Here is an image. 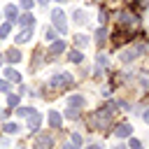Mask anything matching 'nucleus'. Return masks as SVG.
Here are the masks:
<instances>
[{
    "label": "nucleus",
    "mask_w": 149,
    "mask_h": 149,
    "mask_svg": "<svg viewBox=\"0 0 149 149\" xmlns=\"http://www.w3.org/2000/svg\"><path fill=\"white\" fill-rule=\"evenodd\" d=\"M70 84H72V74H68V72H58V74L51 77V86H56V88L70 86Z\"/></svg>",
    "instance_id": "f257e3e1"
},
{
    "label": "nucleus",
    "mask_w": 149,
    "mask_h": 149,
    "mask_svg": "<svg viewBox=\"0 0 149 149\" xmlns=\"http://www.w3.org/2000/svg\"><path fill=\"white\" fill-rule=\"evenodd\" d=\"M51 19H54L56 30H58V33H65V16H63V12H61V9H54V12H51Z\"/></svg>",
    "instance_id": "f03ea898"
},
{
    "label": "nucleus",
    "mask_w": 149,
    "mask_h": 149,
    "mask_svg": "<svg viewBox=\"0 0 149 149\" xmlns=\"http://www.w3.org/2000/svg\"><path fill=\"white\" fill-rule=\"evenodd\" d=\"M40 123H42V114L40 112H30L28 114V128H30V133H37Z\"/></svg>",
    "instance_id": "7ed1b4c3"
},
{
    "label": "nucleus",
    "mask_w": 149,
    "mask_h": 149,
    "mask_svg": "<svg viewBox=\"0 0 149 149\" xmlns=\"http://www.w3.org/2000/svg\"><path fill=\"white\" fill-rule=\"evenodd\" d=\"M33 147L35 149H49L51 147V135H37V140H35Z\"/></svg>",
    "instance_id": "20e7f679"
},
{
    "label": "nucleus",
    "mask_w": 149,
    "mask_h": 149,
    "mask_svg": "<svg viewBox=\"0 0 149 149\" xmlns=\"http://www.w3.org/2000/svg\"><path fill=\"white\" fill-rule=\"evenodd\" d=\"M130 133H133L130 123H119V126L114 128V135H116V137H128Z\"/></svg>",
    "instance_id": "39448f33"
},
{
    "label": "nucleus",
    "mask_w": 149,
    "mask_h": 149,
    "mask_svg": "<svg viewBox=\"0 0 149 149\" xmlns=\"http://www.w3.org/2000/svg\"><path fill=\"white\" fill-rule=\"evenodd\" d=\"M16 21H19V26H26V28H33V23H35L33 14H21V16H16Z\"/></svg>",
    "instance_id": "423d86ee"
},
{
    "label": "nucleus",
    "mask_w": 149,
    "mask_h": 149,
    "mask_svg": "<svg viewBox=\"0 0 149 149\" xmlns=\"http://www.w3.org/2000/svg\"><path fill=\"white\" fill-rule=\"evenodd\" d=\"M30 35H33V28H23L14 40H16V44H23V42H28V40H30Z\"/></svg>",
    "instance_id": "0eeeda50"
},
{
    "label": "nucleus",
    "mask_w": 149,
    "mask_h": 149,
    "mask_svg": "<svg viewBox=\"0 0 149 149\" xmlns=\"http://www.w3.org/2000/svg\"><path fill=\"white\" fill-rule=\"evenodd\" d=\"M135 58H137V54H135V49H133V47H130V49H126V51L121 54V61H123V63H130V61H135Z\"/></svg>",
    "instance_id": "6e6552de"
},
{
    "label": "nucleus",
    "mask_w": 149,
    "mask_h": 149,
    "mask_svg": "<svg viewBox=\"0 0 149 149\" xmlns=\"http://www.w3.org/2000/svg\"><path fill=\"white\" fill-rule=\"evenodd\" d=\"M5 56H7V61H9V63H16V61H21V51H19V49H9Z\"/></svg>",
    "instance_id": "1a4fd4ad"
},
{
    "label": "nucleus",
    "mask_w": 149,
    "mask_h": 149,
    "mask_svg": "<svg viewBox=\"0 0 149 149\" xmlns=\"http://www.w3.org/2000/svg\"><path fill=\"white\" fill-rule=\"evenodd\" d=\"M63 51H65V44L58 40V42H54V44H51V51H49V54H51V56H56V54H63Z\"/></svg>",
    "instance_id": "9d476101"
},
{
    "label": "nucleus",
    "mask_w": 149,
    "mask_h": 149,
    "mask_svg": "<svg viewBox=\"0 0 149 149\" xmlns=\"http://www.w3.org/2000/svg\"><path fill=\"white\" fill-rule=\"evenodd\" d=\"M84 102H86V100H84L81 95H70V107L77 109V107H84Z\"/></svg>",
    "instance_id": "9b49d317"
},
{
    "label": "nucleus",
    "mask_w": 149,
    "mask_h": 149,
    "mask_svg": "<svg viewBox=\"0 0 149 149\" xmlns=\"http://www.w3.org/2000/svg\"><path fill=\"white\" fill-rule=\"evenodd\" d=\"M5 14H7L12 21H16V16H19V9H16L14 5H7V7H5Z\"/></svg>",
    "instance_id": "f8f14e48"
},
{
    "label": "nucleus",
    "mask_w": 149,
    "mask_h": 149,
    "mask_svg": "<svg viewBox=\"0 0 149 149\" xmlns=\"http://www.w3.org/2000/svg\"><path fill=\"white\" fill-rule=\"evenodd\" d=\"M49 123H51V128H58L61 126V114L58 112H51L49 114Z\"/></svg>",
    "instance_id": "ddd939ff"
},
{
    "label": "nucleus",
    "mask_w": 149,
    "mask_h": 149,
    "mask_svg": "<svg viewBox=\"0 0 149 149\" xmlns=\"http://www.w3.org/2000/svg\"><path fill=\"white\" fill-rule=\"evenodd\" d=\"M68 61H70V63H81L84 58H81V54H79V51H74V49H72V51L68 54Z\"/></svg>",
    "instance_id": "4468645a"
},
{
    "label": "nucleus",
    "mask_w": 149,
    "mask_h": 149,
    "mask_svg": "<svg viewBox=\"0 0 149 149\" xmlns=\"http://www.w3.org/2000/svg\"><path fill=\"white\" fill-rule=\"evenodd\" d=\"M5 74H7V79H12V81H21V74H19L16 70H12V68H7Z\"/></svg>",
    "instance_id": "2eb2a0df"
},
{
    "label": "nucleus",
    "mask_w": 149,
    "mask_h": 149,
    "mask_svg": "<svg viewBox=\"0 0 149 149\" xmlns=\"http://www.w3.org/2000/svg\"><path fill=\"white\" fill-rule=\"evenodd\" d=\"M2 130H5V133H7V135H14V133H19V130H21V128H19V126H16V123H5V126H2Z\"/></svg>",
    "instance_id": "dca6fc26"
},
{
    "label": "nucleus",
    "mask_w": 149,
    "mask_h": 149,
    "mask_svg": "<svg viewBox=\"0 0 149 149\" xmlns=\"http://www.w3.org/2000/svg\"><path fill=\"white\" fill-rule=\"evenodd\" d=\"M74 42H77V47H86V35H74Z\"/></svg>",
    "instance_id": "f3484780"
},
{
    "label": "nucleus",
    "mask_w": 149,
    "mask_h": 149,
    "mask_svg": "<svg viewBox=\"0 0 149 149\" xmlns=\"http://www.w3.org/2000/svg\"><path fill=\"white\" fill-rule=\"evenodd\" d=\"M30 112H35V109H30V107H19V109H16V116H28Z\"/></svg>",
    "instance_id": "a211bd4d"
},
{
    "label": "nucleus",
    "mask_w": 149,
    "mask_h": 149,
    "mask_svg": "<svg viewBox=\"0 0 149 149\" xmlns=\"http://www.w3.org/2000/svg\"><path fill=\"white\" fill-rule=\"evenodd\" d=\"M65 116H68V119H79V112H77L74 107H70V109H65Z\"/></svg>",
    "instance_id": "6ab92c4d"
},
{
    "label": "nucleus",
    "mask_w": 149,
    "mask_h": 149,
    "mask_svg": "<svg viewBox=\"0 0 149 149\" xmlns=\"http://www.w3.org/2000/svg\"><path fill=\"white\" fill-rule=\"evenodd\" d=\"M74 21L77 23H86V14L84 12H74Z\"/></svg>",
    "instance_id": "aec40b11"
},
{
    "label": "nucleus",
    "mask_w": 149,
    "mask_h": 149,
    "mask_svg": "<svg viewBox=\"0 0 149 149\" xmlns=\"http://www.w3.org/2000/svg\"><path fill=\"white\" fill-rule=\"evenodd\" d=\"M105 35H107V33H105V28H98V33H95V40L102 44V42H105Z\"/></svg>",
    "instance_id": "412c9836"
},
{
    "label": "nucleus",
    "mask_w": 149,
    "mask_h": 149,
    "mask_svg": "<svg viewBox=\"0 0 149 149\" xmlns=\"http://www.w3.org/2000/svg\"><path fill=\"white\" fill-rule=\"evenodd\" d=\"M7 102H9L12 107H14V105H19V95H16V93H9V95H7Z\"/></svg>",
    "instance_id": "4be33fe9"
},
{
    "label": "nucleus",
    "mask_w": 149,
    "mask_h": 149,
    "mask_svg": "<svg viewBox=\"0 0 149 149\" xmlns=\"http://www.w3.org/2000/svg\"><path fill=\"white\" fill-rule=\"evenodd\" d=\"M70 140H72V144H74V147H79V144H81V135H79V133H72V135H70Z\"/></svg>",
    "instance_id": "5701e85b"
},
{
    "label": "nucleus",
    "mask_w": 149,
    "mask_h": 149,
    "mask_svg": "<svg viewBox=\"0 0 149 149\" xmlns=\"http://www.w3.org/2000/svg\"><path fill=\"white\" fill-rule=\"evenodd\" d=\"M0 35H2V37L9 35V23H2V26H0ZM2 37H0V40H2Z\"/></svg>",
    "instance_id": "b1692460"
},
{
    "label": "nucleus",
    "mask_w": 149,
    "mask_h": 149,
    "mask_svg": "<svg viewBox=\"0 0 149 149\" xmlns=\"http://www.w3.org/2000/svg\"><path fill=\"white\" fill-rule=\"evenodd\" d=\"M130 149H142V142L133 137V140H130Z\"/></svg>",
    "instance_id": "393cba45"
},
{
    "label": "nucleus",
    "mask_w": 149,
    "mask_h": 149,
    "mask_svg": "<svg viewBox=\"0 0 149 149\" xmlns=\"http://www.w3.org/2000/svg\"><path fill=\"white\" fill-rule=\"evenodd\" d=\"M21 7H23V9H30V7H33V0H21Z\"/></svg>",
    "instance_id": "a878e982"
},
{
    "label": "nucleus",
    "mask_w": 149,
    "mask_h": 149,
    "mask_svg": "<svg viewBox=\"0 0 149 149\" xmlns=\"http://www.w3.org/2000/svg\"><path fill=\"white\" fill-rule=\"evenodd\" d=\"M47 40H51V42H54V40H56V33H54V30H51V28H49V30H47Z\"/></svg>",
    "instance_id": "bb28decb"
},
{
    "label": "nucleus",
    "mask_w": 149,
    "mask_h": 149,
    "mask_svg": "<svg viewBox=\"0 0 149 149\" xmlns=\"http://www.w3.org/2000/svg\"><path fill=\"white\" fill-rule=\"evenodd\" d=\"M0 91H9V84L5 79H0Z\"/></svg>",
    "instance_id": "cd10ccee"
},
{
    "label": "nucleus",
    "mask_w": 149,
    "mask_h": 149,
    "mask_svg": "<svg viewBox=\"0 0 149 149\" xmlns=\"http://www.w3.org/2000/svg\"><path fill=\"white\" fill-rule=\"evenodd\" d=\"M9 116V109H0V121H5Z\"/></svg>",
    "instance_id": "c85d7f7f"
},
{
    "label": "nucleus",
    "mask_w": 149,
    "mask_h": 149,
    "mask_svg": "<svg viewBox=\"0 0 149 149\" xmlns=\"http://www.w3.org/2000/svg\"><path fill=\"white\" fill-rule=\"evenodd\" d=\"M86 149H102V147H100V144H88Z\"/></svg>",
    "instance_id": "c756f323"
},
{
    "label": "nucleus",
    "mask_w": 149,
    "mask_h": 149,
    "mask_svg": "<svg viewBox=\"0 0 149 149\" xmlns=\"http://www.w3.org/2000/svg\"><path fill=\"white\" fill-rule=\"evenodd\" d=\"M63 149H77V147H74V144H65Z\"/></svg>",
    "instance_id": "7c9ffc66"
},
{
    "label": "nucleus",
    "mask_w": 149,
    "mask_h": 149,
    "mask_svg": "<svg viewBox=\"0 0 149 149\" xmlns=\"http://www.w3.org/2000/svg\"><path fill=\"white\" fill-rule=\"evenodd\" d=\"M114 149H126V147H123V144H116V147H114Z\"/></svg>",
    "instance_id": "2f4dec72"
},
{
    "label": "nucleus",
    "mask_w": 149,
    "mask_h": 149,
    "mask_svg": "<svg viewBox=\"0 0 149 149\" xmlns=\"http://www.w3.org/2000/svg\"><path fill=\"white\" fill-rule=\"evenodd\" d=\"M40 5H47V0H40Z\"/></svg>",
    "instance_id": "473e14b6"
},
{
    "label": "nucleus",
    "mask_w": 149,
    "mask_h": 149,
    "mask_svg": "<svg viewBox=\"0 0 149 149\" xmlns=\"http://www.w3.org/2000/svg\"><path fill=\"white\" fill-rule=\"evenodd\" d=\"M0 63H2V56H0Z\"/></svg>",
    "instance_id": "72a5a7b5"
},
{
    "label": "nucleus",
    "mask_w": 149,
    "mask_h": 149,
    "mask_svg": "<svg viewBox=\"0 0 149 149\" xmlns=\"http://www.w3.org/2000/svg\"><path fill=\"white\" fill-rule=\"evenodd\" d=\"M58 2H65V0H58Z\"/></svg>",
    "instance_id": "f704fd0d"
}]
</instances>
